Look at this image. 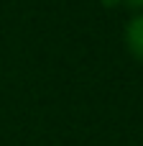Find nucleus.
Returning <instances> with one entry per match:
<instances>
[{"label": "nucleus", "mask_w": 143, "mask_h": 146, "mask_svg": "<svg viewBox=\"0 0 143 146\" xmlns=\"http://www.w3.org/2000/svg\"><path fill=\"white\" fill-rule=\"evenodd\" d=\"M125 5H130V8H143V0H123Z\"/></svg>", "instance_id": "f03ea898"}, {"label": "nucleus", "mask_w": 143, "mask_h": 146, "mask_svg": "<svg viewBox=\"0 0 143 146\" xmlns=\"http://www.w3.org/2000/svg\"><path fill=\"white\" fill-rule=\"evenodd\" d=\"M125 46L138 62H143V13L133 15L128 21V26H125Z\"/></svg>", "instance_id": "f257e3e1"}]
</instances>
